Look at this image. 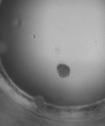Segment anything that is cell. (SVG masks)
I'll list each match as a JSON object with an SVG mask.
<instances>
[{
    "instance_id": "1",
    "label": "cell",
    "mask_w": 105,
    "mask_h": 126,
    "mask_svg": "<svg viewBox=\"0 0 105 126\" xmlns=\"http://www.w3.org/2000/svg\"><path fill=\"white\" fill-rule=\"evenodd\" d=\"M57 72L59 76L61 78H66L70 76L71 69L66 64H60L57 66Z\"/></svg>"
}]
</instances>
